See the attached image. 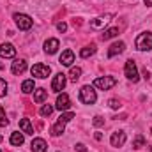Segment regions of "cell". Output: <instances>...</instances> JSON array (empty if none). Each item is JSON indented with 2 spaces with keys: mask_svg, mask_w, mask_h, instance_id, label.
Here are the masks:
<instances>
[{
  "mask_svg": "<svg viewBox=\"0 0 152 152\" xmlns=\"http://www.w3.org/2000/svg\"><path fill=\"white\" fill-rule=\"evenodd\" d=\"M80 101H81L83 104H94V103L97 101V94H96L94 87L83 85V87L80 88Z\"/></svg>",
  "mask_w": 152,
  "mask_h": 152,
  "instance_id": "6da1fadb",
  "label": "cell"
},
{
  "mask_svg": "<svg viewBox=\"0 0 152 152\" xmlns=\"http://www.w3.org/2000/svg\"><path fill=\"white\" fill-rule=\"evenodd\" d=\"M134 46H136V50H140V51H149L152 50V32H143V34H140L136 41H134Z\"/></svg>",
  "mask_w": 152,
  "mask_h": 152,
  "instance_id": "7a4b0ae2",
  "label": "cell"
},
{
  "mask_svg": "<svg viewBox=\"0 0 152 152\" xmlns=\"http://www.w3.org/2000/svg\"><path fill=\"white\" fill-rule=\"evenodd\" d=\"M115 85H117V80H115L113 76H101V78L94 80L92 87H96L99 90H110V88H113Z\"/></svg>",
  "mask_w": 152,
  "mask_h": 152,
  "instance_id": "3957f363",
  "label": "cell"
},
{
  "mask_svg": "<svg viewBox=\"0 0 152 152\" xmlns=\"http://www.w3.org/2000/svg\"><path fill=\"white\" fill-rule=\"evenodd\" d=\"M124 75L126 78L129 80V81H133V83H136L138 80H140V75H138V67H136V64H134V60H126V66H124Z\"/></svg>",
  "mask_w": 152,
  "mask_h": 152,
  "instance_id": "277c9868",
  "label": "cell"
},
{
  "mask_svg": "<svg viewBox=\"0 0 152 152\" xmlns=\"http://www.w3.org/2000/svg\"><path fill=\"white\" fill-rule=\"evenodd\" d=\"M12 18H14V23H16V27H18L20 30H30V28H32V25H34L32 18H30V16H27V14L16 12Z\"/></svg>",
  "mask_w": 152,
  "mask_h": 152,
  "instance_id": "5b68a950",
  "label": "cell"
},
{
  "mask_svg": "<svg viewBox=\"0 0 152 152\" xmlns=\"http://www.w3.org/2000/svg\"><path fill=\"white\" fill-rule=\"evenodd\" d=\"M30 73H32V76H36V78L44 80V78H48V76H50L51 67H50V66H46V64H34V66H32V69H30Z\"/></svg>",
  "mask_w": 152,
  "mask_h": 152,
  "instance_id": "8992f818",
  "label": "cell"
},
{
  "mask_svg": "<svg viewBox=\"0 0 152 152\" xmlns=\"http://www.w3.org/2000/svg\"><path fill=\"white\" fill-rule=\"evenodd\" d=\"M66 85H67V78L64 73H58V75L53 76V80H51V90L53 92H60V90H64L66 88Z\"/></svg>",
  "mask_w": 152,
  "mask_h": 152,
  "instance_id": "52a82bcc",
  "label": "cell"
},
{
  "mask_svg": "<svg viewBox=\"0 0 152 152\" xmlns=\"http://www.w3.org/2000/svg\"><path fill=\"white\" fill-rule=\"evenodd\" d=\"M112 18H113V14H110V12H106V14H103V16H97V18H94V20L90 21V27L96 28V30H97V28H103Z\"/></svg>",
  "mask_w": 152,
  "mask_h": 152,
  "instance_id": "ba28073f",
  "label": "cell"
},
{
  "mask_svg": "<svg viewBox=\"0 0 152 152\" xmlns=\"http://www.w3.org/2000/svg\"><path fill=\"white\" fill-rule=\"evenodd\" d=\"M55 108H57V110H60V112L69 110V108H71V99H69V96H67V94H58Z\"/></svg>",
  "mask_w": 152,
  "mask_h": 152,
  "instance_id": "9c48e42d",
  "label": "cell"
},
{
  "mask_svg": "<svg viewBox=\"0 0 152 152\" xmlns=\"http://www.w3.org/2000/svg\"><path fill=\"white\" fill-rule=\"evenodd\" d=\"M110 143H112V147H122L124 143H126V133L124 131H115L112 133V136H110Z\"/></svg>",
  "mask_w": 152,
  "mask_h": 152,
  "instance_id": "30bf717a",
  "label": "cell"
},
{
  "mask_svg": "<svg viewBox=\"0 0 152 152\" xmlns=\"http://www.w3.org/2000/svg\"><path fill=\"white\" fill-rule=\"evenodd\" d=\"M14 55H16V48L12 44H9V42L0 44V57L2 58H14Z\"/></svg>",
  "mask_w": 152,
  "mask_h": 152,
  "instance_id": "8fae6325",
  "label": "cell"
},
{
  "mask_svg": "<svg viewBox=\"0 0 152 152\" xmlns=\"http://www.w3.org/2000/svg\"><path fill=\"white\" fill-rule=\"evenodd\" d=\"M58 62H60L62 66H66V67H71V66H73V62H75V53H73L71 50L62 51V55H60Z\"/></svg>",
  "mask_w": 152,
  "mask_h": 152,
  "instance_id": "7c38bea8",
  "label": "cell"
},
{
  "mask_svg": "<svg viewBox=\"0 0 152 152\" xmlns=\"http://www.w3.org/2000/svg\"><path fill=\"white\" fill-rule=\"evenodd\" d=\"M11 71H12V75H21V73H25V71H27V60L16 58V60L12 62V66H11Z\"/></svg>",
  "mask_w": 152,
  "mask_h": 152,
  "instance_id": "4fadbf2b",
  "label": "cell"
},
{
  "mask_svg": "<svg viewBox=\"0 0 152 152\" xmlns=\"http://www.w3.org/2000/svg\"><path fill=\"white\" fill-rule=\"evenodd\" d=\"M124 50H126V42L117 41V42H113V44L108 48V57H110V58H112V57H117V55H120Z\"/></svg>",
  "mask_w": 152,
  "mask_h": 152,
  "instance_id": "5bb4252c",
  "label": "cell"
},
{
  "mask_svg": "<svg viewBox=\"0 0 152 152\" xmlns=\"http://www.w3.org/2000/svg\"><path fill=\"white\" fill-rule=\"evenodd\" d=\"M58 46H60L58 39H48V41L44 42V51H46L48 55H53V53L58 51Z\"/></svg>",
  "mask_w": 152,
  "mask_h": 152,
  "instance_id": "9a60e30c",
  "label": "cell"
},
{
  "mask_svg": "<svg viewBox=\"0 0 152 152\" xmlns=\"http://www.w3.org/2000/svg\"><path fill=\"white\" fill-rule=\"evenodd\" d=\"M30 149H32V152H46L48 145H46V142L42 138H34L32 143H30Z\"/></svg>",
  "mask_w": 152,
  "mask_h": 152,
  "instance_id": "2e32d148",
  "label": "cell"
},
{
  "mask_svg": "<svg viewBox=\"0 0 152 152\" xmlns=\"http://www.w3.org/2000/svg\"><path fill=\"white\" fill-rule=\"evenodd\" d=\"M64 129H66V124L64 122H55L53 126H51V129H50V133H51V136H60L62 133H64Z\"/></svg>",
  "mask_w": 152,
  "mask_h": 152,
  "instance_id": "e0dca14e",
  "label": "cell"
},
{
  "mask_svg": "<svg viewBox=\"0 0 152 152\" xmlns=\"http://www.w3.org/2000/svg\"><path fill=\"white\" fill-rule=\"evenodd\" d=\"M20 129H21L25 134H34V127H32V124H30L28 118H21V120H20Z\"/></svg>",
  "mask_w": 152,
  "mask_h": 152,
  "instance_id": "ac0fdd59",
  "label": "cell"
},
{
  "mask_svg": "<svg viewBox=\"0 0 152 152\" xmlns=\"http://www.w3.org/2000/svg\"><path fill=\"white\" fill-rule=\"evenodd\" d=\"M46 97H48V90H44V88H36L34 90V101L36 103H44Z\"/></svg>",
  "mask_w": 152,
  "mask_h": 152,
  "instance_id": "d6986e66",
  "label": "cell"
},
{
  "mask_svg": "<svg viewBox=\"0 0 152 152\" xmlns=\"http://www.w3.org/2000/svg\"><path fill=\"white\" fill-rule=\"evenodd\" d=\"M9 142H11V145H16V147H20V145H23V142H25V138H23V134L21 133H12L11 134V138H9Z\"/></svg>",
  "mask_w": 152,
  "mask_h": 152,
  "instance_id": "ffe728a7",
  "label": "cell"
},
{
  "mask_svg": "<svg viewBox=\"0 0 152 152\" xmlns=\"http://www.w3.org/2000/svg\"><path fill=\"white\" fill-rule=\"evenodd\" d=\"M94 53H96V46H94V44H90V46L81 48L80 57H81V58H88V57H90V55H94Z\"/></svg>",
  "mask_w": 152,
  "mask_h": 152,
  "instance_id": "44dd1931",
  "label": "cell"
},
{
  "mask_svg": "<svg viewBox=\"0 0 152 152\" xmlns=\"http://www.w3.org/2000/svg\"><path fill=\"white\" fill-rule=\"evenodd\" d=\"M21 92H23V94L34 92V80H25V81L21 83Z\"/></svg>",
  "mask_w": 152,
  "mask_h": 152,
  "instance_id": "7402d4cb",
  "label": "cell"
},
{
  "mask_svg": "<svg viewBox=\"0 0 152 152\" xmlns=\"http://www.w3.org/2000/svg\"><path fill=\"white\" fill-rule=\"evenodd\" d=\"M118 36V28L117 27H112V28H108V30H104V34L101 36L103 37V41H108V39H113Z\"/></svg>",
  "mask_w": 152,
  "mask_h": 152,
  "instance_id": "603a6c76",
  "label": "cell"
},
{
  "mask_svg": "<svg viewBox=\"0 0 152 152\" xmlns=\"http://www.w3.org/2000/svg\"><path fill=\"white\" fill-rule=\"evenodd\" d=\"M142 147H145V138L143 134H136L133 140V149H142Z\"/></svg>",
  "mask_w": 152,
  "mask_h": 152,
  "instance_id": "cb8c5ba5",
  "label": "cell"
},
{
  "mask_svg": "<svg viewBox=\"0 0 152 152\" xmlns=\"http://www.w3.org/2000/svg\"><path fill=\"white\" fill-rule=\"evenodd\" d=\"M69 78H71V81H78V80L81 78V69H80V67H73V66H71Z\"/></svg>",
  "mask_w": 152,
  "mask_h": 152,
  "instance_id": "d4e9b609",
  "label": "cell"
},
{
  "mask_svg": "<svg viewBox=\"0 0 152 152\" xmlns=\"http://www.w3.org/2000/svg\"><path fill=\"white\" fill-rule=\"evenodd\" d=\"M75 118V113L73 112H66V113H62L58 117V122H64V124H67L69 120H73Z\"/></svg>",
  "mask_w": 152,
  "mask_h": 152,
  "instance_id": "484cf974",
  "label": "cell"
},
{
  "mask_svg": "<svg viewBox=\"0 0 152 152\" xmlns=\"http://www.w3.org/2000/svg\"><path fill=\"white\" fill-rule=\"evenodd\" d=\"M51 113H53V106H51V104H44V106L41 108V115H42V117H50Z\"/></svg>",
  "mask_w": 152,
  "mask_h": 152,
  "instance_id": "4316f807",
  "label": "cell"
},
{
  "mask_svg": "<svg viewBox=\"0 0 152 152\" xmlns=\"http://www.w3.org/2000/svg\"><path fill=\"white\" fill-rule=\"evenodd\" d=\"M9 124V118H7V115H5V110L0 106V126L4 127V126H7Z\"/></svg>",
  "mask_w": 152,
  "mask_h": 152,
  "instance_id": "83f0119b",
  "label": "cell"
},
{
  "mask_svg": "<svg viewBox=\"0 0 152 152\" xmlns=\"http://www.w3.org/2000/svg\"><path fill=\"white\" fill-rule=\"evenodd\" d=\"M7 94V81L4 78H0V97H4Z\"/></svg>",
  "mask_w": 152,
  "mask_h": 152,
  "instance_id": "f1b7e54d",
  "label": "cell"
},
{
  "mask_svg": "<svg viewBox=\"0 0 152 152\" xmlns=\"http://www.w3.org/2000/svg\"><path fill=\"white\" fill-rule=\"evenodd\" d=\"M108 104H110V108H113V110H118V108H120L118 99H110V101H108Z\"/></svg>",
  "mask_w": 152,
  "mask_h": 152,
  "instance_id": "f546056e",
  "label": "cell"
},
{
  "mask_svg": "<svg viewBox=\"0 0 152 152\" xmlns=\"http://www.w3.org/2000/svg\"><path fill=\"white\" fill-rule=\"evenodd\" d=\"M92 122H94V126H97V127L104 124V120H103V117H94V120H92Z\"/></svg>",
  "mask_w": 152,
  "mask_h": 152,
  "instance_id": "4dcf8cb0",
  "label": "cell"
},
{
  "mask_svg": "<svg viewBox=\"0 0 152 152\" xmlns=\"http://www.w3.org/2000/svg\"><path fill=\"white\" fill-rule=\"evenodd\" d=\"M57 28H58V32H66L67 30V25L64 21H60V23H57Z\"/></svg>",
  "mask_w": 152,
  "mask_h": 152,
  "instance_id": "1f68e13d",
  "label": "cell"
},
{
  "mask_svg": "<svg viewBox=\"0 0 152 152\" xmlns=\"http://www.w3.org/2000/svg\"><path fill=\"white\" fill-rule=\"evenodd\" d=\"M75 149H76L78 152H87V147H85L83 143H76V145H75Z\"/></svg>",
  "mask_w": 152,
  "mask_h": 152,
  "instance_id": "d6a6232c",
  "label": "cell"
},
{
  "mask_svg": "<svg viewBox=\"0 0 152 152\" xmlns=\"http://www.w3.org/2000/svg\"><path fill=\"white\" fill-rule=\"evenodd\" d=\"M94 136H96V140H97V142H99V140H103V134H101V133H96Z\"/></svg>",
  "mask_w": 152,
  "mask_h": 152,
  "instance_id": "836d02e7",
  "label": "cell"
},
{
  "mask_svg": "<svg viewBox=\"0 0 152 152\" xmlns=\"http://www.w3.org/2000/svg\"><path fill=\"white\" fill-rule=\"evenodd\" d=\"M145 2V5H149V7H152V0H143Z\"/></svg>",
  "mask_w": 152,
  "mask_h": 152,
  "instance_id": "e575fe53",
  "label": "cell"
},
{
  "mask_svg": "<svg viewBox=\"0 0 152 152\" xmlns=\"http://www.w3.org/2000/svg\"><path fill=\"white\" fill-rule=\"evenodd\" d=\"M2 140H4V138H2V136H0V142H2Z\"/></svg>",
  "mask_w": 152,
  "mask_h": 152,
  "instance_id": "d590c367",
  "label": "cell"
},
{
  "mask_svg": "<svg viewBox=\"0 0 152 152\" xmlns=\"http://www.w3.org/2000/svg\"><path fill=\"white\" fill-rule=\"evenodd\" d=\"M0 152H2V151H0Z\"/></svg>",
  "mask_w": 152,
  "mask_h": 152,
  "instance_id": "8d00e7d4",
  "label": "cell"
}]
</instances>
